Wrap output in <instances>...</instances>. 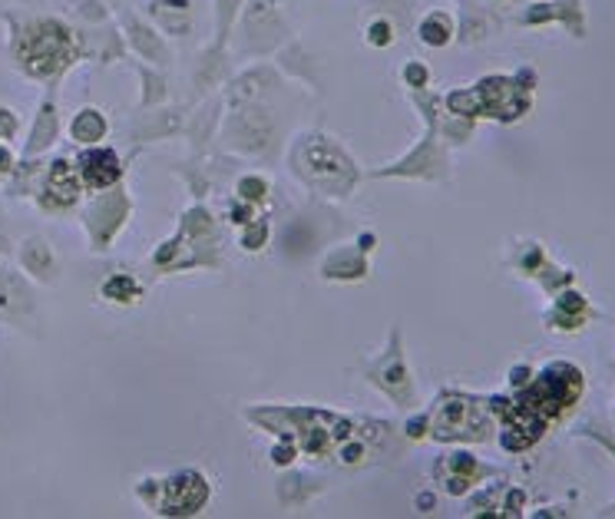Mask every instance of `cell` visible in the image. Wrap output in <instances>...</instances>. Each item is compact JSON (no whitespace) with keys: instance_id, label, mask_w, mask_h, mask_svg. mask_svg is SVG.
I'll list each match as a JSON object with an SVG mask.
<instances>
[{"instance_id":"cell-5","label":"cell","mask_w":615,"mask_h":519,"mask_svg":"<svg viewBox=\"0 0 615 519\" xmlns=\"http://www.w3.org/2000/svg\"><path fill=\"white\" fill-rule=\"evenodd\" d=\"M13 133V116L7 109H0V136H10Z\"/></svg>"},{"instance_id":"cell-3","label":"cell","mask_w":615,"mask_h":519,"mask_svg":"<svg viewBox=\"0 0 615 519\" xmlns=\"http://www.w3.org/2000/svg\"><path fill=\"white\" fill-rule=\"evenodd\" d=\"M50 192L57 195L60 202H73L77 199V179H73V173H70V165L63 159L53 163V169H50Z\"/></svg>"},{"instance_id":"cell-2","label":"cell","mask_w":615,"mask_h":519,"mask_svg":"<svg viewBox=\"0 0 615 519\" xmlns=\"http://www.w3.org/2000/svg\"><path fill=\"white\" fill-rule=\"evenodd\" d=\"M80 163H83V179H87L89 189H103V185L119 179V163H116V155L109 153V149L87 153Z\"/></svg>"},{"instance_id":"cell-1","label":"cell","mask_w":615,"mask_h":519,"mask_svg":"<svg viewBox=\"0 0 615 519\" xmlns=\"http://www.w3.org/2000/svg\"><path fill=\"white\" fill-rule=\"evenodd\" d=\"M70 57V37L60 23H40L23 37V67L33 77H47Z\"/></svg>"},{"instance_id":"cell-4","label":"cell","mask_w":615,"mask_h":519,"mask_svg":"<svg viewBox=\"0 0 615 519\" xmlns=\"http://www.w3.org/2000/svg\"><path fill=\"white\" fill-rule=\"evenodd\" d=\"M73 136H77V139H83V143L97 139V136H103V119H99L93 109H87V113H83L77 123H73Z\"/></svg>"}]
</instances>
